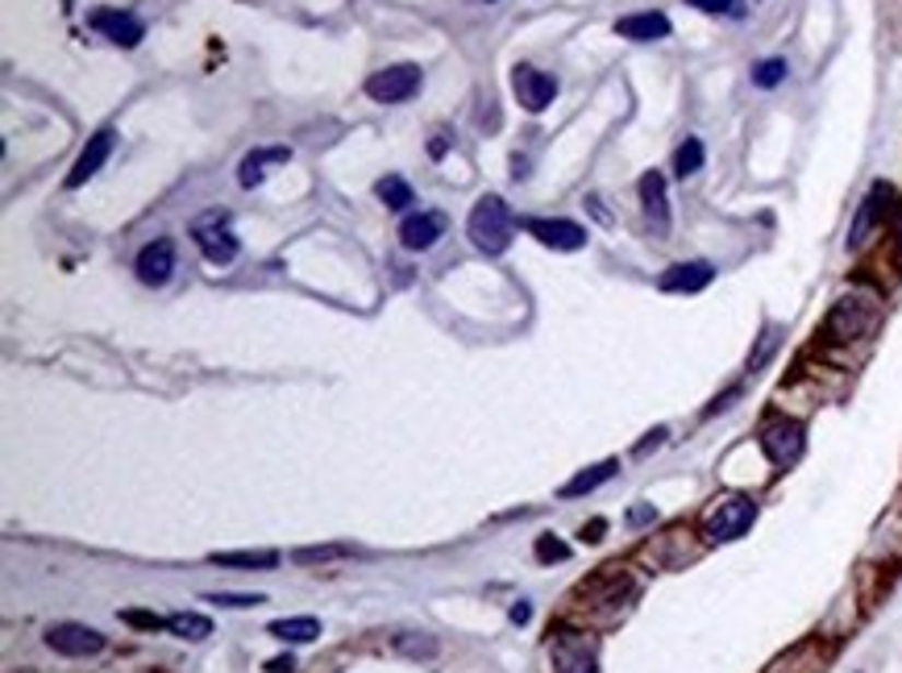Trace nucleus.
<instances>
[{"instance_id": "obj_10", "label": "nucleus", "mask_w": 902, "mask_h": 673, "mask_svg": "<svg viewBox=\"0 0 902 673\" xmlns=\"http://www.w3.org/2000/svg\"><path fill=\"white\" fill-rule=\"evenodd\" d=\"M828 661H832V645L819 640V636H811V640H803V645L782 652L765 673H823L828 670Z\"/></svg>"}, {"instance_id": "obj_34", "label": "nucleus", "mask_w": 902, "mask_h": 673, "mask_svg": "<svg viewBox=\"0 0 902 673\" xmlns=\"http://www.w3.org/2000/svg\"><path fill=\"white\" fill-rule=\"evenodd\" d=\"M126 624H133V628H167V619H159L150 611H126Z\"/></svg>"}, {"instance_id": "obj_35", "label": "nucleus", "mask_w": 902, "mask_h": 673, "mask_svg": "<svg viewBox=\"0 0 902 673\" xmlns=\"http://www.w3.org/2000/svg\"><path fill=\"white\" fill-rule=\"evenodd\" d=\"M649 520H657V511H653L649 504H641V507H632V511H629V524H632V528L649 524Z\"/></svg>"}, {"instance_id": "obj_16", "label": "nucleus", "mask_w": 902, "mask_h": 673, "mask_svg": "<svg viewBox=\"0 0 902 673\" xmlns=\"http://www.w3.org/2000/svg\"><path fill=\"white\" fill-rule=\"evenodd\" d=\"M92 29H101L108 43L126 46V50H133L147 38V25L138 22L133 13H121V9H96L92 13Z\"/></svg>"}, {"instance_id": "obj_3", "label": "nucleus", "mask_w": 902, "mask_h": 673, "mask_svg": "<svg viewBox=\"0 0 902 673\" xmlns=\"http://www.w3.org/2000/svg\"><path fill=\"white\" fill-rule=\"evenodd\" d=\"M757 520V504L745 499V495H719L707 516H703V536L707 545H728V541H740Z\"/></svg>"}, {"instance_id": "obj_15", "label": "nucleus", "mask_w": 902, "mask_h": 673, "mask_svg": "<svg viewBox=\"0 0 902 673\" xmlns=\"http://www.w3.org/2000/svg\"><path fill=\"white\" fill-rule=\"evenodd\" d=\"M712 279H715L712 262H707V258H694V262H673L670 271H661L657 287H661V292H673V295H694V292H703Z\"/></svg>"}, {"instance_id": "obj_12", "label": "nucleus", "mask_w": 902, "mask_h": 673, "mask_svg": "<svg viewBox=\"0 0 902 673\" xmlns=\"http://www.w3.org/2000/svg\"><path fill=\"white\" fill-rule=\"evenodd\" d=\"M636 191H641V209H645L649 229L657 233V237H666V233H670V196H666L661 170H645L641 184H636Z\"/></svg>"}, {"instance_id": "obj_33", "label": "nucleus", "mask_w": 902, "mask_h": 673, "mask_svg": "<svg viewBox=\"0 0 902 673\" xmlns=\"http://www.w3.org/2000/svg\"><path fill=\"white\" fill-rule=\"evenodd\" d=\"M687 4L703 9V13H733V17L745 13V9H740V0H687Z\"/></svg>"}, {"instance_id": "obj_38", "label": "nucleus", "mask_w": 902, "mask_h": 673, "mask_svg": "<svg viewBox=\"0 0 902 673\" xmlns=\"http://www.w3.org/2000/svg\"><path fill=\"white\" fill-rule=\"evenodd\" d=\"M604 528H608L604 520H595L590 528H583V541H604Z\"/></svg>"}, {"instance_id": "obj_18", "label": "nucleus", "mask_w": 902, "mask_h": 673, "mask_svg": "<svg viewBox=\"0 0 902 673\" xmlns=\"http://www.w3.org/2000/svg\"><path fill=\"white\" fill-rule=\"evenodd\" d=\"M890 200H894V188H890V184H874V188H869L860 212L853 216V229H848V246H853V250H857L860 241H869V233H874V225L886 216Z\"/></svg>"}, {"instance_id": "obj_19", "label": "nucleus", "mask_w": 902, "mask_h": 673, "mask_svg": "<svg viewBox=\"0 0 902 673\" xmlns=\"http://www.w3.org/2000/svg\"><path fill=\"white\" fill-rule=\"evenodd\" d=\"M441 237H445V216H441V212H412V216H403V225H399L403 250H433Z\"/></svg>"}, {"instance_id": "obj_25", "label": "nucleus", "mask_w": 902, "mask_h": 673, "mask_svg": "<svg viewBox=\"0 0 902 673\" xmlns=\"http://www.w3.org/2000/svg\"><path fill=\"white\" fill-rule=\"evenodd\" d=\"M167 628L175 631L179 640H204V636H212V619L200 615V611H175L167 619Z\"/></svg>"}, {"instance_id": "obj_40", "label": "nucleus", "mask_w": 902, "mask_h": 673, "mask_svg": "<svg viewBox=\"0 0 902 673\" xmlns=\"http://www.w3.org/2000/svg\"><path fill=\"white\" fill-rule=\"evenodd\" d=\"M433 158H441V154H445V150H449V142H445V133H437V142H433Z\"/></svg>"}, {"instance_id": "obj_32", "label": "nucleus", "mask_w": 902, "mask_h": 673, "mask_svg": "<svg viewBox=\"0 0 902 673\" xmlns=\"http://www.w3.org/2000/svg\"><path fill=\"white\" fill-rule=\"evenodd\" d=\"M537 557H541V562H566L570 548L562 545V541H553V536H541V541H537Z\"/></svg>"}, {"instance_id": "obj_29", "label": "nucleus", "mask_w": 902, "mask_h": 673, "mask_svg": "<svg viewBox=\"0 0 902 673\" xmlns=\"http://www.w3.org/2000/svg\"><path fill=\"white\" fill-rule=\"evenodd\" d=\"M396 649L408 652V657H433V652H437V640H433V636H424V631H420V640H417V631H412V636H399Z\"/></svg>"}, {"instance_id": "obj_30", "label": "nucleus", "mask_w": 902, "mask_h": 673, "mask_svg": "<svg viewBox=\"0 0 902 673\" xmlns=\"http://www.w3.org/2000/svg\"><path fill=\"white\" fill-rule=\"evenodd\" d=\"M209 603H216V607H258V603H267L262 594H204Z\"/></svg>"}, {"instance_id": "obj_31", "label": "nucleus", "mask_w": 902, "mask_h": 673, "mask_svg": "<svg viewBox=\"0 0 902 673\" xmlns=\"http://www.w3.org/2000/svg\"><path fill=\"white\" fill-rule=\"evenodd\" d=\"M350 548L345 545H325V548H300L295 562H329V557H345Z\"/></svg>"}, {"instance_id": "obj_4", "label": "nucleus", "mask_w": 902, "mask_h": 673, "mask_svg": "<svg viewBox=\"0 0 902 673\" xmlns=\"http://www.w3.org/2000/svg\"><path fill=\"white\" fill-rule=\"evenodd\" d=\"M878 320L881 308L869 295H844V299H836V308L828 312V320H823V336L828 341H857V336L874 333Z\"/></svg>"}, {"instance_id": "obj_14", "label": "nucleus", "mask_w": 902, "mask_h": 673, "mask_svg": "<svg viewBox=\"0 0 902 673\" xmlns=\"http://www.w3.org/2000/svg\"><path fill=\"white\" fill-rule=\"evenodd\" d=\"M133 271H138V279H142L147 287H163L171 279V271H175V241H171V237H154L150 246H142Z\"/></svg>"}, {"instance_id": "obj_17", "label": "nucleus", "mask_w": 902, "mask_h": 673, "mask_svg": "<svg viewBox=\"0 0 902 673\" xmlns=\"http://www.w3.org/2000/svg\"><path fill=\"white\" fill-rule=\"evenodd\" d=\"M113 142H117V133H113V129H101V133H92V138H87V146L80 150V158H75L71 175H67V188H84L87 179H92V175H96V170L108 163V154H113Z\"/></svg>"}, {"instance_id": "obj_7", "label": "nucleus", "mask_w": 902, "mask_h": 673, "mask_svg": "<svg viewBox=\"0 0 902 673\" xmlns=\"http://www.w3.org/2000/svg\"><path fill=\"white\" fill-rule=\"evenodd\" d=\"M420 92V67L417 63H396L383 67L366 80V96L378 105H399V101H412Z\"/></svg>"}, {"instance_id": "obj_39", "label": "nucleus", "mask_w": 902, "mask_h": 673, "mask_svg": "<svg viewBox=\"0 0 902 673\" xmlns=\"http://www.w3.org/2000/svg\"><path fill=\"white\" fill-rule=\"evenodd\" d=\"M528 615H532V607H528V603H516V607H512V624H528Z\"/></svg>"}, {"instance_id": "obj_21", "label": "nucleus", "mask_w": 902, "mask_h": 673, "mask_svg": "<svg viewBox=\"0 0 902 673\" xmlns=\"http://www.w3.org/2000/svg\"><path fill=\"white\" fill-rule=\"evenodd\" d=\"M288 158H292V150L288 146H267V150H254V154H246V158H242V167H237L242 188H258V184L267 179V167H271V163H288Z\"/></svg>"}, {"instance_id": "obj_24", "label": "nucleus", "mask_w": 902, "mask_h": 673, "mask_svg": "<svg viewBox=\"0 0 902 673\" xmlns=\"http://www.w3.org/2000/svg\"><path fill=\"white\" fill-rule=\"evenodd\" d=\"M212 566H242V569H274L279 553L274 548H242V553H212Z\"/></svg>"}, {"instance_id": "obj_6", "label": "nucleus", "mask_w": 902, "mask_h": 673, "mask_svg": "<svg viewBox=\"0 0 902 673\" xmlns=\"http://www.w3.org/2000/svg\"><path fill=\"white\" fill-rule=\"evenodd\" d=\"M757 441H761L765 458H770L777 470H786V465H795L798 458H803L807 437H803V424H798L795 416H770V421L761 424Z\"/></svg>"}, {"instance_id": "obj_9", "label": "nucleus", "mask_w": 902, "mask_h": 673, "mask_svg": "<svg viewBox=\"0 0 902 673\" xmlns=\"http://www.w3.org/2000/svg\"><path fill=\"white\" fill-rule=\"evenodd\" d=\"M512 92H516V101L525 105V113H546V108L553 105V96H558V80H553L549 71H537V67L520 63L512 71Z\"/></svg>"}, {"instance_id": "obj_41", "label": "nucleus", "mask_w": 902, "mask_h": 673, "mask_svg": "<svg viewBox=\"0 0 902 673\" xmlns=\"http://www.w3.org/2000/svg\"><path fill=\"white\" fill-rule=\"evenodd\" d=\"M894 237H899V250H902V212H899V225H894Z\"/></svg>"}, {"instance_id": "obj_8", "label": "nucleus", "mask_w": 902, "mask_h": 673, "mask_svg": "<svg viewBox=\"0 0 902 673\" xmlns=\"http://www.w3.org/2000/svg\"><path fill=\"white\" fill-rule=\"evenodd\" d=\"M191 233H196V246H200V253L209 258L212 267H225V262L237 258V237L225 229V212H209V216H200Z\"/></svg>"}, {"instance_id": "obj_13", "label": "nucleus", "mask_w": 902, "mask_h": 673, "mask_svg": "<svg viewBox=\"0 0 902 673\" xmlns=\"http://www.w3.org/2000/svg\"><path fill=\"white\" fill-rule=\"evenodd\" d=\"M46 645L63 657H92V652L105 649V636L87 624H55L46 631Z\"/></svg>"}, {"instance_id": "obj_22", "label": "nucleus", "mask_w": 902, "mask_h": 673, "mask_svg": "<svg viewBox=\"0 0 902 673\" xmlns=\"http://www.w3.org/2000/svg\"><path fill=\"white\" fill-rule=\"evenodd\" d=\"M616 470H620V462L616 458H608V462L590 465V470H583V474H574L566 486H562V499H578V495H590L595 486H604L616 479Z\"/></svg>"}, {"instance_id": "obj_11", "label": "nucleus", "mask_w": 902, "mask_h": 673, "mask_svg": "<svg viewBox=\"0 0 902 673\" xmlns=\"http://www.w3.org/2000/svg\"><path fill=\"white\" fill-rule=\"evenodd\" d=\"M525 229L549 250H583L587 246V229L578 221H562V216H553V221L532 216V221H525Z\"/></svg>"}, {"instance_id": "obj_23", "label": "nucleus", "mask_w": 902, "mask_h": 673, "mask_svg": "<svg viewBox=\"0 0 902 673\" xmlns=\"http://www.w3.org/2000/svg\"><path fill=\"white\" fill-rule=\"evenodd\" d=\"M271 636L283 640V645H313L316 636H320V624H316L313 615H292V619H274Z\"/></svg>"}, {"instance_id": "obj_26", "label": "nucleus", "mask_w": 902, "mask_h": 673, "mask_svg": "<svg viewBox=\"0 0 902 673\" xmlns=\"http://www.w3.org/2000/svg\"><path fill=\"white\" fill-rule=\"evenodd\" d=\"M375 191H378V200H383L387 209H396V212H403L408 204H417V196H412V188H408V179H399V175L378 179Z\"/></svg>"}, {"instance_id": "obj_37", "label": "nucleus", "mask_w": 902, "mask_h": 673, "mask_svg": "<svg viewBox=\"0 0 902 673\" xmlns=\"http://www.w3.org/2000/svg\"><path fill=\"white\" fill-rule=\"evenodd\" d=\"M267 670H271V673H292L295 661H292V657H274V661H267Z\"/></svg>"}, {"instance_id": "obj_28", "label": "nucleus", "mask_w": 902, "mask_h": 673, "mask_svg": "<svg viewBox=\"0 0 902 673\" xmlns=\"http://www.w3.org/2000/svg\"><path fill=\"white\" fill-rule=\"evenodd\" d=\"M786 59H761V63L753 67V84L757 87H777L782 80H786Z\"/></svg>"}, {"instance_id": "obj_27", "label": "nucleus", "mask_w": 902, "mask_h": 673, "mask_svg": "<svg viewBox=\"0 0 902 673\" xmlns=\"http://www.w3.org/2000/svg\"><path fill=\"white\" fill-rule=\"evenodd\" d=\"M703 163H707V150H703L699 138H687L682 146L673 150V170H678L682 179H691L694 170H703Z\"/></svg>"}, {"instance_id": "obj_36", "label": "nucleus", "mask_w": 902, "mask_h": 673, "mask_svg": "<svg viewBox=\"0 0 902 673\" xmlns=\"http://www.w3.org/2000/svg\"><path fill=\"white\" fill-rule=\"evenodd\" d=\"M666 437H670L666 428H653V433H649V441H641V445H636V453H649V449H657V445L666 441Z\"/></svg>"}, {"instance_id": "obj_20", "label": "nucleus", "mask_w": 902, "mask_h": 673, "mask_svg": "<svg viewBox=\"0 0 902 673\" xmlns=\"http://www.w3.org/2000/svg\"><path fill=\"white\" fill-rule=\"evenodd\" d=\"M616 34L629 43H661V38H670V17L666 13H632V17L616 22Z\"/></svg>"}, {"instance_id": "obj_1", "label": "nucleus", "mask_w": 902, "mask_h": 673, "mask_svg": "<svg viewBox=\"0 0 902 673\" xmlns=\"http://www.w3.org/2000/svg\"><path fill=\"white\" fill-rule=\"evenodd\" d=\"M636 578L629 574V566H604L599 574H590L583 587L574 590V611H587L590 619H616L620 611L636 599Z\"/></svg>"}, {"instance_id": "obj_2", "label": "nucleus", "mask_w": 902, "mask_h": 673, "mask_svg": "<svg viewBox=\"0 0 902 673\" xmlns=\"http://www.w3.org/2000/svg\"><path fill=\"white\" fill-rule=\"evenodd\" d=\"M466 233H470V241H475L479 253L500 258V253L512 246V237H516V216H512L504 196H483V200L470 209Z\"/></svg>"}, {"instance_id": "obj_5", "label": "nucleus", "mask_w": 902, "mask_h": 673, "mask_svg": "<svg viewBox=\"0 0 902 673\" xmlns=\"http://www.w3.org/2000/svg\"><path fill=\"white\" fill-rule=\"evenodd\" d=\"M549 657H553V673H599V640L590 631H558Z\"/></svg>"}]
</instances>
